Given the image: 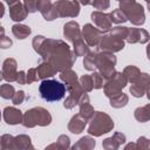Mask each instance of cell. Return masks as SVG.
Wrapping results in <instances>:
<instances>
[{
	"label": "cell",
	"instance_id": "obj_1",
	"mask_svg": "<svg viewBox=\"0 0 150 150\" xmlns=\"http://www.w3.org/2000/svg\"><path fill=\"white\" fill-rule=\"evenodd\" d=\"M39 93L45 101H60L66 94V86L56 80H43L39 87Z\"/></svg>",
	"mask_w": 150,
	"mask_h": 150
},
{
	"label": "cell",
	"instance_id": "obj_2",
	"mask_svg": "<svg viewBox=\"0 0 150 150\" xmlns=\"http://www.w3.org/2000/svg\"><path fill=\"white\" fill-rule=\"evenodd\" d=\"M50 115L43 108H33L26 112L23 116V125L25 127H34V125H47L50 123Z\"/></svg>",
	"mask_w": 150,
	"mask_h": 150
},
{
	"label": "cell",
	"instance_id": "obj_3",
	"mask_svg": "<svg viewBox=\"0 0 150 150\" xmlns=\"http://www.w3.org/2000/svg\"><path fill=\"white\" fill-rule=\"evenodd\" d=\"M112 128L114 122L111 121V118L103 112H97L88 128V132L94 136H101L102 134L109 132Z\"/></svg>",
	"mask_w": 150,
	"mask_h": 150
},
{
	"label": "cell",
	"instance_id": "obj_4",
	"mask_svg": "<svg viewBox=\"0 0 150 150\" xmlns=\"http://www.w3.org/2000/svg\"><path fill=\"white\" fill-rule=\"evenodd\" d=\"M121 8L127 15V18L135 25H142L144 22L143 7L135 2L134 0H123L121 1Z\"/></svg>",
	"mask_w": 150,
	"mask_h": 150
},
{
	"label": "cell",
	"instance_id": "obj_5",
	"mask_svg": "<svg viewBox=\"0 0 150 150\" xmlns=\"http://www.w3.org/2000/svg\"><path fill=\"white\" fill-rule=\"evenodd\" d=\"M115 63H116V59L111 54L104 53V54H97L96 56V67L107 79H110L112 76Z\"/></svg>",
	"mask_w": 150,
	"mask_h": 150
},
{
	"label": "cell",
	"instance_id": "obj_6",
	"mask_svg": "<svg viewBox=\"0 0 150 150\" xmlns=\"http://www.w3.org/2000/svg\"><path fill=\"white\" fill-rule=\"evenodd\" d=\"M125 83H127V76L124 74L116 73L115 75H112V77H110L109 82L104 87L105 95L110 97L120 94V90L125 86Z\"/></svg>",
	"mask_w": 150,
	"mask_h": 150
},
{
	"label": "cell",
	"instance_id": "obj_7",
	"mask_svg": "<svg viewBox=\"0 0 150 150\" xmlns=\"http://www.w3.org/2000/svg\"><path fill=\"white\" fill-rule=\"evenodd\" d=\"M59 16H76L79 14V5L76 1H59L55 4Z\"/></svg>",
	"mask_w": 150,
	"mask_h": 150
},
{
	"label": "cell",
	"instance_id": "obj_8",
	"mask_svg": "<svg viewBox=\"0 0 150 150\" xmlns=\"http://www.w3.org/2000/svg\"><path fill=\"white\" fill-rule=\"evenodd\" d=\"M149 84H150V77H149V75L148 74H141L138 76V79L134 82L132 87L130 88V91H131V94L135 97H141L144 94V91L148 89Z\"/></svg>",
	"mask_w": 150,
	"mask_h": 150
},
{
	"label": "cell",
	"instance_id": "obj_9",
	"mask_svg": "<svg viewBox=\"0 0 150 150\" xmlns=\"http://www.w3.org/2000/svg\"><path fill=\"white\" fill-rule=\"evenodd\" d=\"M123 46H124V43L122 41V38H118V36H116L114 34L103 36L102 40H101V48L102 49L117 52L121 48H123Z\"/></svg>",
	"mask_w": 150,
	"mask_h": 150
},
{
	"label": "cell",
	"instance_id": "obj_10",
	"mask_svg": "<svg viewBox=\"0 0 150 150\" xmlns=\"http://www.w3.org/2000/svg\"><path fill=\"white\" fill-rule=\"evenodd\" d=\"M38 9L46 18V20H53L56 16H59L57 12H56V8H55V5L53 6L49 0H39Z\"/></svg>",
	"mask_w": 150,
	"mask_h": 150
},
{
	"label": "cell",
	"instance_id": "obj_11",
	"mask_svg": "<svg viewBox=\"0 0 150 150\" xmlns=\"http://www.w3.org/2000/svg\"><path fill=\"white\" fill-rule=\"evenodd\" d=\"M100 34H101V30L100 29H96L91 25H86L83 27V36L87 40V42H88L89 46H95V45L98 43V41H100Z\"/></svg>",
	"mask_w": 150,
	"mask_h": 150
},
{
	"label": "cell",
	"instance_id": "obj_12",
	"mask_svg": "<svg viewBox=\"0 0 150 150\" xmlns=\"http://www.w3.org/2000/svg\"><path fill=\"white\" fill-rule=\"evenodd\" d=\"M16 69V63L13 59H7L4 62V68H2V77L7 81H16L18 73L15 71Z\"/></svg>",
	"mask_w": 150,
	"mask_h": 150
},
{
	"label": "cell",
	"instance_id": "obj_13",
	"mask_svg": "<svg viewBox=\"0 0 150 150\" xmlns=\"http://www.w3.org/2000/svg\"><path fill=\"white\" fill-rule=\"evenodd\" d=\"M127 40L128 42H145L149 40V34L144 30V29H135V28H131L129 29V33H128V36H127Z\"/></svg>",
	"mask_w": 150,
	"mask_h": 150
},
{
	"label": "cell",
	"instance_id": "obj_14",
	"mask_svg": "<svg viewBox=\"0 0 150 150\" xmlns=\"http://www.w3.org/2000/svg\"><path fill=\"white\" fill-rule=\"evenodd\" d=\"M64 36L69 40V41H77L81 39V35H80V29H79V25L74 21H70L68 22L66 26H64Z\"/></svg>",
	"mask_w": 150,
	"mask_h": 150
},
{
	"label": "cell",
	"instance_id": "obj_15",
	"mask_svg": "<svg viewBox=\"0 0 150 150\" xmlns=\"http://www.w3.org/2000/svg\"><path fill=\"white\" fill-rule=\"evenodd\" d=\"M91 19L93 21L103 30H108L110 28V19H109V15L108 14H103V13H100V12H94L91 14Z\"/></svg>",
	"mask_w": 150,
	"mask_h": 150
},
{
	"label": "cell",
	"instance_id": "obj_16",
	"mask_svg": "<svg viewBox=\"0 0 150 150\" xmlns=\"http://www.w3.org/2000/svg\"><path fill=\"white\" fill-rule=\"evenodd\" d=\"M4 118L9 124H16L21 122L22 115H21V111L15 108H6L4 110Z\"/></svg>",
	"mask_w": 150,
	"mask_h": 150
},
{
	"label": "cell",
	"instance_id": "obj_17",
	"mask_svg": "<svg viewBox=\"0 0 150 150\" xmlns=\"http://www.w3.org/2000/svg\"><path fill=\"white\" fill-rule=\"evenodd\" d=\"M86 120H87V118H84L81 114L74 116V117L71 118L69 125H68L69 130H70L71 132H74V134H80V132L84 129V127H86Z\"/></svg>",
	"mask_w": 150,
	"mask_h": 150
},
{
	"label": "cell",
	"instance_id": "obj_18",
	"mask_svg": "<svg viewBox=\"0 0 150 150\" xmlns=\"http://www.w3.org/2000/svg\"><path fill=\"white\" fill-rule=\"evenodd\" d=\"M27 11H25L23 6L20 2H14L11 5V16L14 21H21L26 18Z\"/></svg>",
	"mask_w": 150,
	"mask_h": 150
},
{
	"label": "cell",
	"instance_id": "obj_19",
	"mask_svg": "<svg viewBox=\"0 0 150 150\" xmlns=\"http://www.w3.org/2000/svg\"><path fill=\"white\" fill-rule=\"evenodd\" d=\"M79 103H80V114L84 118H89L94 115V109L91 108V105L89 103V100H88V96L86 94L81 96V101Z\"/></svg>",
	"mask_w": 150,
	"mask_h": 150
},
{
	"label": "cell",
	"instance_id": "obj_20",
	"mask_svg": "<svg viewBox=\"0 0 150 150\" xmlns=\"http://www.w3.org/2000/svg\"><path fill=\"white\" fill-rule=\"evenodd\" d=\"M38 69V76L40 79H45V77H49V76H53L57 70L56 68L49 63V62H46V63H42L41 66H39Z\"/></svg>",
	"mask_w": 150,
	"mask_h": 150
},
{
	"label": "cell",
	"instance_id": "obj_21",
	"mask_svg": "<svg viewBox=\"0 0 150 150\" xmlns=\"http://www.w3.org/2000/svg\"><path fill=\"white\" fill-rule=\"evenodd\" d=\"M115 141H117V142H120V143L122 144V143L125 141V136L122 135V134H120V132H116V134L114 135V137L104 139V142H103V146L107 148V149H111V148L115 149V148H118L120 144H118V143H115Z\"/></svg>",
	"mask_w": 150,
	"mask_h": 150
},
{
	"label": "cell",
	"instance_id": "obj_22",
	"mask_svg": "<svg viewBox=\"0 0 150 150\" xmlns=\"http://www.w3.org/2000/svg\"><path fill=\"white\" fill-rule=\"evenodd\" d=\"M135 117L137 121L139 122H146L150 120V104L142 107V108H137L135 110Z\"/></svg>",
	"mask_w": 150,
	"mask_h": 150
},
{
	"label": "cell",
	"instance_id": "obj_23",
	"mask_svg": "<svg viewBox=\"0 0 150 150\" xmlns=\"http://www.w3.org/2000/svg\"><path fill=\"white\" fill-rule=\"evenodd\" d=\"M12 32L18 39H25L30 34V28L23 25H14L12 28Z\"/></svg>",
	"mask_w": 150,
	"mask_h": 150
},
{
	"label": "cell",
	"instance_id": "obj_24",
	"mask_svg": "<svg viewBox=\"0 0 150 150\" xmlns=\"http://www.w3.org/2000/svg\"><path fill=\"white\" fill-rule=\"evenodd\" d=\"M124 75L127 76V80H128V81H130L131 83H134V82L138 79V76L141 75V73H139V70H138L136 67L129 66V67H127V68L124 69Z\"/></svg>",
	"mask_w": 150,
	"mask_h": 150
},
{
	"label": "cell",
	"instance_id": "obj_25",
	"mask_svg": "<svg viewBox=\"0 0 150 150\" xmlns=\"http://www.w3.org/2000/svg\"><path fill=\"white\" fill-rule=\"evenodd\" d=\"M15 148H22V149H26V148H33L30 145V139L29 137L25 136V135H21V136H18L14 138V149Z\"/></svg>",
	"mask_w": 150,
	"mask_h": 150
},
{
	"label": "cell",
	"instance_id": "obj_26",
	"mask_svg": "<svg viewBox=\"0 0 150 150\" xmlns=\"http://www.w3.org/2000/svg\"><path fill=\"white\" fill-rule=\"evenodd\" d=\"M127 102H128V97H127L123 93H120V94L112 96V98H111V101H110V104H111L112 107H115V108H120V107L125 105Z\"/></svg>",
	"mask_w": 150,
	"mask_h": 150
},
{
	"label": "cell",
	"instance_id": "obj_27",
	"mask_svg": "<svg viewBox=\"0 0 150 150\" xmlns=\"http://www.w3.org/2000/svg\"><path fill=\"white\" fill-rule=\"evenodd\" d=\"M109 18L112 22H116V23H120V22H124L128 20L127 15L124 14V12L122 9H115L114 12H111L109 14Z\"/></svg>",
	"mask_w": 150,
	"mask_h": 150
},
{
	"label": "cell",
	"instance_id": "obj_28",
	"mask_svg": "<svg viewBox=\"0 0 150 150\" xmlns=\"http://www.w3.org/2000/svg\"><path fill=\"white\" fill-rule=\"evenodd\" d=\"M96 56H97V54L94 53V52L89 53V54L86 56L84 67H86L88 70H94V68H96Z\"/></svg>",
	"mask_w": 150,
	"mask_h": 150
},
{
	"label": "cell",
	"instance_id": "obj_29",
	"mask_svg": "<svg viewBox=\"0 0 150 150\" xmlns=\"http://www.w3.org/2000/svg\"><path fill=\"white\" fill-rule=\"evenodd\" d=\"M94 146H95V141H94V139H91L90 137H83V138L80 139V142H79L77 144H75V145L73 146V149H75V148L91 149V148H94Z\"/></svg>",
	"mask_w": 150,
	"mask_h": 150
},
{
	"label": "cell",
	"instance_id": "obj_30",
	"mask_svg": "<svg viewBox=\"0 0 150 150\" xmlns=\"http://www.w3.org/2000/svg\"><path fill=\"white\" fill-rule=\"evenodd\" d=\"M74 52H75L76 56H81L87 53V46L83 43V41L81 39L74 42Z\"/></svg>",
	"mask_w": 150,
	"mask_h": 150
},
{
	"label": "cell",
	"instance_id": "obj_31",
	"mask_svg": "<svg viewBox=\"0 0 150 150\" xmlns=\"http://www.w3.org/2000/svg\"><path fill=\"white\" fill-rule=\"evenodd\" d=\"M1 96L4 98H12L14 96V88L9 84H4L1 87Z\"/></svg>",
	"mask_w": 150,
	"mask_h": 150
},
{
	"label": "cell",
	"instance_id": "obj_32",
	"mask_svg": "<svg viewBox=\"0 0 150 150\" xmlns=\"http://www.w3.org/2000/svg\"><path fill=\"white\" fill-rule=\"evenodd\" d=\"M81 83L83 84L84 89L90 91L94 87V82H93V76H89V75H84L81 77Z\"/></svg>",
	"mask_w": 150,
	"mask_h": 150
},
{
	"label": "cell",
	"instance_id": "obj_33",
	"mask_svg": "<svg viewBox=\"0 0 150 150\" xmlns=\"http://www.w3.org/2000/svg\"><path fill=\"white\" fill-rule=\"evenodd\" d=\"M38 2H39V0H25L26 11L29 13L35 12L38 9Z\"/></svg>",
	"mask_w": 150,
	"mask_h": 150
},
{
	"label": "cell",
	"instance_id": "obj_34",
	"mask_svg": "<svg viewBox=\"0 0 150 150\" xmlns=\"http://www.w3.org/2000/svg\"><path fill=\"white\" fill-rule=\"evenodd\" d=\"M91 4L97 9H104V8L109 7V1L108 0H94Z\"/></svg>",
	"mask_w": 150,
	"mask_h": 150
},
{
	"label": "cell",
	"instance_id": "obj_35",
	"mask_svg": "<svg viewBox=\"0 0 150 150\" xmlns=\"http://www.w3.org/2000/svg\"><path fill=\"white\" fill-rule=\"evenodd\" d=\"M91 76H93L94 88H101V87H103V80H102V76L98 73H94Z\"/></svg>",
	"mask_w": 150,
	"mask_h": 150
},
{
	"label": "cell",
	"instance_id": "obj_36",
	"mask_svg": "<svg viewBox=\"0 0 150 150\" xmlns=\"http://www.w3.org/2000/svg\"><path fill=\"white\" fill-rule=\"evenodd\" d=\"M38 69H29L28 70V75H27V82L30 83L33 81H35L38 79Z\"/></svg>",
	"mask_w": 150,
	"mask_h": 150
},
{
	"label": "cell",
	"instance_id": "obj_37",
	"mask_svg": "<svg viewBox=\"0 0 150 150\" xmlns=\"http://www.w3.org/2000/svg\"><path fill=\"white\" fill-rule=\"evenodd\" d=\"M23 97H25L23 91H18V93H16V94H14V96L12 97L13 103H14V104H20V103L23 101Z\"/></svg>",
	"mask_w": 150,
	"mask_h": 150
},
{
	"label": "cell",
	"instance_id": "obj_38",
	"mask_svg": "<svg viewBox=\"0 0 150 150\" xmlns=\"http://www.w3.org/2000/svg\"><path fill=\"white\" fill-rule=\"evenodd\" d=\"M61 146V148H68L69 146V138L67 137V136H64V135H62L60 138H59V141H57V146Z\"/></svg>",
	"mask_w": 150,
	"mask_h": 150
},
{
	"label": "cell",
	"instance_id": "obj_39",
	"mask_svg": "<svg viewBox=\"0 0 150 150\" xmlns=\"http://www.w3.org/2000/svg\"><path fill=\"white\" fill-rule=\"evenodd\" d=\"M137 146L139 148H150V141L145 137H139L137 141Z\"/></svg>",
	"mask_w": 150,
	"mask_h": 150
},
{
	"label": "cell",
	"instance_id": "obj_40",
	"mask_svg": "<svg viewBox=\"0 0 150 150\" xmlns=\"http://www.w3.org/2000/svg\"><path fill=\"white\" fill-rule=\"evenodd\" d=\"M16 81H18L19 83H21V84H23V83L27 82V76L25 75V71H19V73H18Z\"/></svg>",
	"mask_w": 150,
	"mask_h": 150
},
{
	"label": "cell",
	"instance_id": "obj_41",
	"mask_svg": "<svg viewBox=\"0 0 150 150\" xmlns=\"http://www.w3.org/2000/svg\"><path fill=\"white\" fill-rule=\"evenodd\" d=\"M11 45H12V41L9 39H6L5 36L1 39V47L2 48H8Z\"/></svg>",
	"mask_w": 150,
	"mask_h": 150
},
{
	"label": "cell",
	"instance_id": "obj_42",
	"mask_svg": "<svg viewBox=\"0 0 150 150\" xmlns=\"http://www.w3.org/2000/svg\"><path fill=\"white\" fill-rule=\"evenodd\" d=\"M81 4H83V5H88V4H90V0H79Z\"/></svg>",
	"mask_w": 150,
	"mask_h": 150
},
{
	"label": "cell",
	"instance_id": "obj_43",
	"mask_svg": "<svg viewBox=\"0 0 150 150\" xmlns=\"http://www.w3.org/2000/svg\"><path fill=\"white\" fill-rule=\"evenodd\" d=\"M146 54H148V59L150 60V45L148 46V49H146Z\"/></svg>",
	"mask_w": 150,
	"mask_h": 150
},
{
	"label": "cell",
	"instance_id": "obj_44",
	"mask_svg": "<svg viewBox=\"0 0 150 150\" xmlns=\"http://www.w3.org/2000/svg\"><path fill=\"white\" fill-rule=\"evenodd\" d=\"M6 1H7V2L9 4V5H12V4H14V2H16L18 0H6Z\"/></svg>",
	"mask_w": 150,
	"mask_h": 150
},
{
	"label": "cell",
	"instance_id": "obj_45",
	"mask_svg": "<svg viewBox=\"0 0 150 150\" xmlns=\"http://www.w3.org/2000/svg\"><path fill=\"white\" fill-rule=\"evenodd\" d=\"M146 2H148V6H149V11H150V0H146Z\"/></svg>",
	"mask_w": 150,
	"mask_h": 150
},
{
	"label": "cell",
	"instance_id": "obj_46",
	"mask_svg": "<svg viewBox=\"0 0 150 150\" xmlns=\"http://www.w3.org/2000/svg\"><path fill=\"white\" fill-rule=\"evenodd\" d=\"M148 98H149V100H150V90H149V91H148Z\"/></svg>",
	"mask_w": 150,
	"mask_h": 150
}]
</instances>
